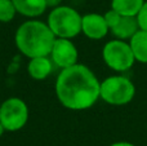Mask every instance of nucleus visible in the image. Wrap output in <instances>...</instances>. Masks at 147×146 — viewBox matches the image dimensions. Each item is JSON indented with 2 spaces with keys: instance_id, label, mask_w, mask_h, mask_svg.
Here are the masks:
<instances>
[{
  "instance_id": "f257e3e1",
  "label": "nucleus",
  "mask_w": 147,
  "mask_h": 146,
  "mask_svg": "<svg viewBox=\"0 0 147 146\" xmlns=\"http://www.w3.org/2000/svg\"><path fill=\"white\" fill-rule=\"evenodd\" d=\"M101 82L85 65L63 69L56 82V95L62 106L75 111L90 109L99 100Z\"/></svg>"
},
{
  "instance_id": "f03ea898",
  "label": "nucleus",
  "mask_w": 147,
  "mask_h": 146,
  "mask_svg": "<svg viewBox=\"0 0 147 146\" xmlns=\"http://www.w3.org/2000/svg\"><path fill=\"white\" fill-rule=\"evenodd\" d=\"M56 35L52 32L48 23L38 20L23 22L17 28L14 41L18 51L28 58L49 56L53 48Z\"/></svg>"
},
{
  "instance_id": "7ed1b4c3",
  "label": "nucleus",
  "mask_w": 147,
  "mask_h": 146,
  "mask_svg": "<svg viewBox=\"0 0 147 146\" xmlns=\"http://www.w3.org/2000/svg\"><path fill=\"white\" fill-rule=\"evenodd\" d=\"M81 17L74 8L58 5L49 13L47 23L56 38L72 39L81 32Z\"/></svg>"
},
{
  "instance_id": "20e7f679",
  "label": "nucleus",
  "mask_w": 147,
  "mask_h": 146,
  "mask_svg": "<svg viewBox=\"0 0 147 146\" xmlns=\"http://www.w3.org/2000/svg\"><path fill=\"white\" fill-rule=\"evenodd\" d=\"M136 96V85L127 76L114 75L101 82L99 98L112 106H124L133 101Z\"/></svg>"
},
{
  "instance_id": "39448f33",
  "label": "nucleus",
  "mask_w": 147,
  "mask_h": 146,
  "mask_svg": "<svg viewBox=\"0 0 147 146\" xmlns=\"http://www.w3.org/2000/svg\"><path fill=\"white\" fill-rule=\"evenodd\" d=\"M102 58L110 69L116 72L128 71L136 62L129 41L120 39H114L105 44L102 49Z\"/></svg>"
},
{
  "instance_id": "423d86ee",
  "label": "nucleus",
  "mask_w": 147,
  "mask_h": 146,
  "mask_svg": "<svg viewBox=\"0 0 147 146\" xmlns=\"http://www.w3.org/2000/svg\"><path fill=\"white\" fill-rule=\"evenodd\" d=\"M28 120V107L23 100L10 97L0 105V123L5 131L16 132L22 129Z\"/></svg>"
},
{
  "instance_id": "0eeeda50",
  "label": "nucleus",
  "mask_w": 147,
  "mask_h": 146,
  "mask_svg": "<svg viewBox=\"0 0 147 146\" xmlns=\"http://www.w3.org/2000/svg\"><path fill=\"white\" fill-rule=\"evenodd\" d=\"M49 56L56 66L63 70L78 64L79 52L75 44L71 41V39L56 38Z\"/></svg>"
},
{
  "instance_id": "6e6552de",
  "label": "nucleus",
  "mask_w": 147,
  "mask_h": 146,
  "mask_svg": "<svg viewBox=\"0 0 147 146\" xmlns=\"http://www.w3.org/2000/svg\"><path fill=\"white\" fill-rule=\"evenodd\" d=\"M110 28L105 17L98 13H88L81 17V32L92 40H101L109 34Z\"/></svg>"
},
{
  "instance_id": "1a4fd4ad",
  "label": "nucleus",
  "mask_w": 147,
  "mask_h": 146,
  "mask_svg": "<svg viewBox=\"0 0 147 146\" xmlns=\"http://www.w3.org/2000/svg\"><path fill=\"white\" fill-rule=\"evenodd\" d=\"M53 70V61L49 58V56H41V57H34L30 58L27 66V71L32 79L35 80H44L51 75Z\"/></svg>"
},
{
  "instance_id": "9d476101",
  "label": "nucleus",
  "mask_w": 147,
  "mask_h": 146,
  "mask_svg": "<svg viewBox=\"0 0 147 146\" xmlns=\"http://www.w3.org/2000/svg\"><path fill=\"white\" fill-rule=\"evenodd\" d=\"M140 30V25H138V20L137 17H124L121 16L120 21L117 22L116 26L111 28L112 35L116 39L120 40H129L137 31Z\"/></svg>"
},
{
  "instance_id": "9b49d317",
  "label": "nucleus",
  "mask_w": 147,
  "mask_h": 146,
  "mask_svg": "<svg viewBox=\"0 0 147 146\" xmlns=\"http://www.w3.org/2000/svg\"><path fill=\"white\" fill-rule=\"evenodd\" d=\"M17 13L25 17H39L48 8L45 0H12Z\"/></svg>"
},
{
  "instance_id": "f8f14e48",
  "label": "nucleus",
  "mask_w": 147,
  "mask_h": 146,
  "mask_svg": "<svg viewBox=\"0 0 147 146\" xmlns=\"http://www.w3.org/2000/svg\"><path fill=\"white\" fill-rule=\"evenodd\" d=\"M129 45L134 54L136 61L147 64V31L140 28L129 39Z\"/></svg>"
},
{
  "instance_id": "ddd939ff",
  "label": "nucleus",
  "mask_w": 147,
  "mask_h": 146,
  "mask_svg": "<svg viewBox=\"0 0 147 146\" xmlns=\"http://www.w3.org/2000/svg\"><path fill=\"white\" fill-rule=\"evenodd\" d=\"M145 0H112L111 8L124 17H137Z\"/></svg>"
},
{
  "instance_id": "4468645a",
  "label": "nucleus",
  "mask_w": 147,
  "mask_h": 146,
  "mask_svg": "<svg viewBox=\"0 0 147 146\" xmlns=\"http://www.w3.org/2000/svg\"><path fill=\"white\" fill-rule=\"evenodd\" d=\"M16 7L12 0H0V22H9L14 18Z\"/></svg>"
},
{
  "instance_id": "2eb2a0df",
  "label": "nucleus",
  "mask_w": 147,
  "mask_h": 146,
  "mask_svg": "<svg viewBox=\"0 0 147 146\" xmlns=\"http://www.w3.org/2000/svg\"><path fill=\"white\" fill-rule=\"evenodd\" d=\"M103 17H105V20H106L109 28L111 30V28L114 27V26H116V25H117V22H119L120 18H121V14H119V13H117L116 10H114V9L111 8L110 10H107V12L105 13Z\"/></svg>"
},
{
  "instance_id": "dca6fc26",
  "label": "nucleus",
  "mask_w": 147,
  "mask_h": 146,
  "mask_svg": "<svg viewBox=\"0 0 147 146\" xmlns=\"http://www.w3.org/2000/svg\"><path fill=\"white\" fill-rule=\"evenodd\" d=\"M137 20H138V25H140L141 30L147 31V0H145V4H143L142 9L138 13Z\"/></svg>"
},
{
  "instance_id": "f3484780",
  "label": "nucleus",
  "mask_w": 147,
  "mask_h": 146,
  "mask_svg": "<svg viewBox=\"0 0 147 146\" xmlns=\"http://www.w3.org/2000/svg\"><path fill=\"white\" fill-rule=\"evenodd\" d=\"M45 1H47V5H48V7L56 8V7H58V5L61 4L62 0H45Z\"/></svg>"
},
{
  "instance_id": "a211bd4d",
  "label": "nucleus",
  "mask_w": 147,
  "mask_h": 146,
  "mask_svg": "<svg viewBox=\"0 0 147 146\" xmlns=\"http://www.w3.org/2000/svg\"><path fill=\"white\" fill-rule=\"evenodd\" d=\"M110 146H136V145L132 144V142H128V141H117V142L111 144Z\"/></svg>"
},
{
  "instance_id": "6ab92c4d",
  "label": "nucleus",
  "mask_w": 147,
  "mask_h": 146,
  "mask_svg": "<svg viewBox=\"0 0 147 146\" xmlns=\"http://www.w3.org/2000/svg\"><path fill=\"white\" fill-rule=\"evenodd\" d=\"M4 131H5V129H4V127H3V124L0 123V137L3 136V133H4Z\"/></svg>"
}]
</instances>
